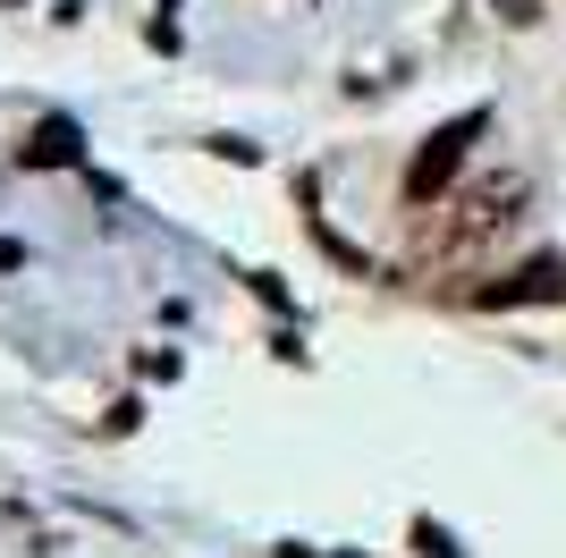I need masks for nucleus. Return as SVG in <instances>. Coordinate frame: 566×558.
Here are the masks:
<instances>
[{
	"instance_id": "obj_1",
	"label": "nucleus",
	"mask_w": 566,
	"mask_h": 558,
	"mask_svg": "<svg viewBox=\"0 0 566 558\" xmlns=\"http://www.w3.org/2000/svg\"><path fill=\"white\" fill-rule=\"evenodd\" d=\"M516 211H524V169H491V178H473L457 204H440L431 246H440V255H473V246H491Z\"/></svg>"
},
{
	"instance_id": "obj_2",
	"label": "nucleus",
	"mask_w": 566,
	"mask_h": 558,
	"mask_svg": "<svg viewBox=\"0 0 566 558\" xmlns=\"http://www.w3.org/2000/svg\"><path fill=\"white\" fill-rule=\"evenodd\" d=\"M482 136V111H465L457 127H440V136H423V153L406 162V204H440L457 178V162H465V144Z\"/></svg>"
},
{
	"instance_id": "obj_3",
	"label": "nucleus",
	"mask_w": 566,
	"mask_h": 558,
	"mask_svg": "<svg viewBox=\"0 0 566 558\" xmlns=\"http://www.w3.org/2000/svg\"><path fill=\"white\" fill-rule=\"evenodd\" d=\"M549 297H566V262H524L507 288H491V304H549Z\"/></svg>"
},
{
	"instance_id": "obj_4",
	"label": "nucleus",
	"mask_w": 566,
	"mask_h": 558,
	"mask_svg": "<svg viewBox=\"0 0 566 558\" xmlns=\"http://www.w3.org/2000/svg\"><path fill=\"white\" fill-rule=\"evenodd\" d=\"M25 162H34V169L76 162V127H69V118H43V127H34V144H25Z\"/></svg>"
}]
</instances>
